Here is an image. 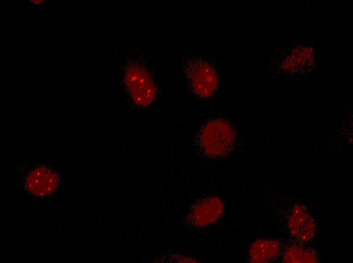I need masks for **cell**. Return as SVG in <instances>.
<instances>
[{"instance_id": "6da1fadb", "label": "cell", "mask_w": 353, "mask_h": 263, "mask_svg": "<svg viewBox=\"0 0 353 263\" xmlns=\"http://www.w3.org/2000/svg\"><path fill=\"white\" fill-rule=\"evenodd\" d=\"M234 141V134L230 125L222 120L208 122L201 130L199 143L207 155L217 157L227 154Z\"/></svg>"}, {"instance_id": "7a4b0ae2", "label": "cell", "mask_w": 353, "mask_h": 263, "mask_svg": "<svg viewBox=\"0 0 353 263\" xmlns=\"http://www.w3.org/2000/svg\"><path fill=\"white\" fill-rule=\"evenodd\" d=\"M124 79L135 103L144 107L152 102L156 95L155 87L149 73L140 64L129 63L126 67Z\"/></svg>"}, {"instance_id": "3957f363", "label": "cell", "mask_w": 353, "mask_h": 263, "mask_svg": "<svg viewBox=\"0 0 353 263\" xmlns=\"http://www.w3.org/2000/svg\"><path fill=\"white\" fill-rule=\"evenodd\" d=\"M187 78L193 91L200 97L211 96L218 86V77L214 68L205 61L193 59L185 67Z\"/></svg>"}, {"instance_id": "277c9868", "label": "cell", "mask_w": 353, "mask_h": 263, "mask_svg": "<svg viewBox=\"0 0 353 263\" xmlns=\"http://www.w3.org/2000/svg\"><path fill=\"white\" fill-rule=\"evenodd\" d=\"M224 208V203L220 198L216 196L205 197L192 206L188 215V220L195 227L207 226L220 218Z\"/></svg>"}, {"instance_id": "5b68a950", "label": "cell", "mask_w": 353, "mask_h": 263, "mask_svg": "<svg viewBox=\"0 0 353 263\" xmlns=\"http://www.w3.org/2000/svg\"><path fill=\"white\" fill-rule=\"evenodd\" d=\"M289 226L292 235L299 241H308L315 232L313 221L302 207L297 206L294 209L290 215Z\"/></svg>"}, {"instance_id": "8992f818", "label": "cell", "mask_w": 353, "mask_h": 263, "mask_svg": "<svg viewBox=\"0 0 353 263\" xmlns=\"http://www.w3.org/2000/svg\"><path fill=\"white\" fill-rule=\"evenodd\" d=\"M57 179L55 174L46 168H39L33 170L27 177V188L37 196H45L51 193L55 188Z\"/></svg>"}, {"instance_id": "52a82bcc", "label": "cell", "mask_w": 353, "mask_h": 263, "mask_svg": "<svg viewBox=\"0 0 353 263\" xmlns=\"http://www.w3.org/2000/svg\"><path fill=\"white\" fill-rule=\"evenodd\" d=\"M279 249V245L275 241L268 239L257 240L250 248V260L253 262L269 261L278 255Z\"/></svg>"}, {"instance_id": "ba28073f", "label": "cell", "mask_w": 353, "mask_h": 263, "mask_svg": "<svg viewBox=\"0 0 353 263\" xmlns=\"http://www.w3.org/2000/svg\"><path fill=\"white\" fill-rule=\"evenodd\" d=\"M284 258V261L287 262H314L316 261L313 253L297 246L288 249Z\"/></svg>"}, {"instance_id": "9c48e42d", "label": "cell", "mask_w": 353, "mask_h": 263, "mask_svg": "<svg viewBox=\"0 0 353 263\" xmlns=\"http://www.w3.org/2000/svg\"><path fill=\"white\" fill-rule=\"evenodd\" d=\"M30 3L33 4L34 5H40L44 3V1L43 0H30Z\"/></svg>"}]
</instances>
